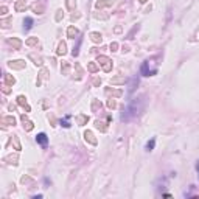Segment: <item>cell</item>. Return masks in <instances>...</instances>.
I'll return each instance as SVG.
<instances>
[{
    "mask_svg": "<svg viewBox=\"0 0 199 199\" xmlns=\"http://www.w3.org/2000/svg\"><path fill=\"white\" fill-rule=\"evenodd\" d=\"M153 146H154V140H151V142H149V143L146 145V148H148V149H151Z\"/></svg>",
    "mask_w": 199,
    "mask_h": 199,
    "instance_id": "obj_3",
    "label": "cell"
},
{
    "mask_svg": "<svg viewBox=\"0 0 199 199\" xmlns=\"http://www.w3.org/2000/svg\"><path fill=\"white\" fill-rule=\"evenodd\" d=\"M31 24H33V20L28 17V19H25V30H30L31 28Z\"/></svg>",
    "mask_w": 199,
    "mask_h": 199,
    "instance_id": "obj_2",
    "label": "cell"
},
{
    "mask_svg": "<svg viewBox=\"0 0 199 199\" xmlns=\"http://www.w3.org/2000/svg\"><path fill=\"white\" fill-rule=\"evenodd\" d=\"M198 173H199V163H198Z\"/></svg>",
    "mask_w": 199,
    "mask_h": 199,
    "instance_id": "obj_4",
    "label": "cell"
},
{
    "mask_svg": "<svg viewBox=\"0 0 199 199\" xmlns=\"http://www.w3.org/2000/svg\"><path fill=\"white\" fill-rule=\"evenodd\" d=\"M36 140H38V143H39V145H42V146H45V145H47V142H48V139H47V134H44V132H40V134H38Z\"/></svg>",
    "mask_w": 199,
    "mask_h": 199,
    "instance_id": "obj_1",
    "label": "cell"
}]
</instances>
